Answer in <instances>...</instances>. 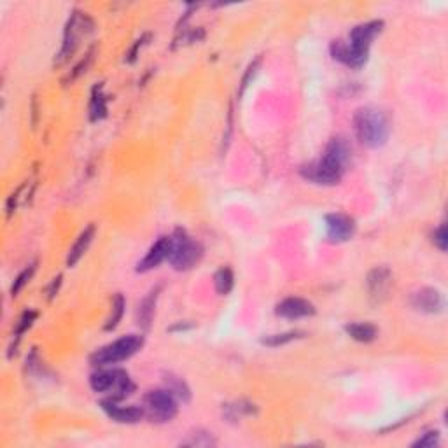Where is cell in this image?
<instances>
[{"label": "cell", "mask_w": 448, "mask_h": 448, "mask_svg": "<svg viewBox=\"0 0 448 448\" xmlns=\"http://www.w3.org/2000/svg\"><path fill=\"white\" fill-rule=\"evenodd\" d=\"M410 303H412V306H414L417 312L429 313V315L441 313L445 309L443 294L438 289H434V287H421V289H417L412 294Z\"/></svg>", "instance_id": "cell-12"}, {"label": "cell", "mask_w": 448, "mask_h": 448, "mask_svg": "<svg viewBox=\"0 0 448 448\" xmlns=\"http://www.w3.org/2000/svg\"><path fill=\"white\" fill-rule=\"evenodd\" d=\"M217 440L212 433L209 431H203V429H197L193 433L188 434V438L181 441V447H203L210 448L216 447Z\"/></svg>", "instance_id": "cell-24"}, {"label": "cell", "mask_w": 448, "mask_h": 448, "mask_svg": "<svg viewBox=\"0 0 448 448\" xmlns=\"http://www.w3.org/2000/svg\"><path fill=\"white\" fill-rule=\"evenodd\" d=\"M390 286H392V273L387 267H377L368 273L366 277V289L368 296L375 305L385 302L389 294Z\"/></svg>", "instance_id": "cell-11"}, {"label": "cell", "mask_w": 448, "mask_h": 448, "mask_svg": "<svg viewBox=\"0 0 448 448\" xmlns=\"http://www.w3.org/2000/svg\"><path fill=\"white\" fill-rule=\"evenodd\" d=\"M124 309H126V302H124L123 294L117 293L116 296L112 298V306H111V313H109L107 321L104 324V331H112V329H116L120 326L121 319L124 315Z\"/></svg>", "instance_id": "cell-22"}, {"label": "cell", "mask_w": 448, "mask_h": 448, "mask_svg": "<svg viewBox=\"0 0 448 448\" xmlns=\"http://www.w3.org/2000/svg\"><path fill=\"white\" fill-rule=\"evenodd\" d=\"M203 258V245L198 240L191 238L184 229L177 228L170 235V252H168V263L174 270L188 271L193 270Z\"/></svg>", "instance_id": "cell-4"}, {"label": "cell", "mask_w": 448, "mask_h": 448, "mask_svg": "<svg viewBox=\"0 0 448 448\" xmlns=\"http://www.w3.org/2000/svg\"><path fill=\"white\" fill-rule=\"evenodd\" d=\"M89 387L95 392L100 394H109L111 399L116 401H123L128 396L133 394L135 390V383L130 379L124 370L120 368H112V370H98L91 373L89 377Z\"/></svg>", "instance_id": "cell-5"}, {"label": "cell", "mask_w": 448, "mask_h": 448, "mask_svg": "<svg viewBox=\"0 0 448 448\" xmlns=\"http://www.w3.org/2000/svg\"><path fill=\"white\" fill-rule=\"evenodd\" d=\"M440 443H441L440 431H434V429H431V431H425V433L422 434L418 440H415L414 443H412V447L414 448H434V447H438Z\"/></svg>", "instance_id": "cell-27"}, {"label": "cell", "mask_w": 448, "mask_h": 448, "mask_svg": "<svg viewBox=\"0 0 448 448\" xmlns=\"http://www.w3.org/2000/svg\"><path fill=\"white\" fill-rule=\"evenodd\" d=\"M95 28V23L89 16L82 14L79 11H74L72 16L67 21L65 32H63V44L60 53L56 54V58H54V63L56 65H62L65 63L67 60L70 58L74 54V51L78 49L79 46V39H81L82 35H86L88 32H93Z\"/></svg>", "instance_id": "cell-8"}, {"label": "cell", "mask_w": 448, "mask_h": 448, "mask_svg": "<svg viewBox=\"0 0 448 448\" xmlns=\"http://www.w3.org/2000/svg\"><path fill=\"white\" fill-rule=\"evenodd\" d=\"M354 132L363 146L379 149L385 146L390 135V123L382 111L375 107H361L354 114Z\"/></svg>", "instance_id": "cell-3"}, {"label": "cell", "mask_w": 448, "mask_h": 448, "mask_svg": "<svg viewBox=\"0 0 448 448\" xmlns=\"http://www.w3.org/2000/svg\"><path fill=\"white\" fill-rule=\"evenodd\" d=\"M37 315H39V313L35 312V310H25V312L21 313L20 321H18V324H16V329H14L16 344H18V341L21 340V336H23L25 333L32 328V324L35 322Z\"/></svg>", "instance_id": "cell-25"}, {"label": "cell", "mask_w": 448, "mask_h": 448, "mask_svg": "<svg viewBox=\"0 0 448 448\" xmlns=\"http://www.w3.org/2000/svg\"><path fill=\"white\" fill-rule=\"evenodd\" d=\"M91 60H93V49L89 51V53L86 54V58L81 60V63H79V65L74 69L72 76H70V82H72L74 79H78L82 72H86V69H88V65H89V62H91Z\"/></svg>", "instance_id": "cell-30"}, {"label": "cell", "mask_w": 448, "mask_h": 448, "mask_svg": "<svg viewBox=\"0 0 448 448\" xmlns=\"http://www.w3.org/2000/svg\"><path fill=\"white\" fill-rule=\"evenodd\" d=\"M275 313L282 319H289V321H298V319H305V317L315 315V306L310 303L309 300L300 296H289L277 303L275 306Z\"/></svg>", "instance_id": "cell-13"}, {"label": "cell", "mask_w": 448, "mask_h": 448, "mask_svg": "<svg viewBox=\"0 0 448 448\" xmlns=\"http://www.w3.org/2000/svg\"><path fill=\"white\" fill-rule=\"evenodd\" d=\"M383 21L373 20L361 23L352 28L348 34V43L344 41H335L329 46L331 56L336 62L344 63L345 67L350 69H363L370 58V47L373 41L382 34Z\"/></svg>", "instance_id": "cell-2"}, {"label": "cell", "mask_w": 448, "mask_h": 448, "mask_svg": "<svg viewBox=\"0 0 448 448\" xmlns=\"http://www.w3.org/2000/svg\"><path fill=\"white\" fill-rule=\"evenodd\" d=\"M147 39H149V35H144L142 39L137 41L135 46L132 47V51H130V54H128V58H126V62H128V63H133V62H135V60H137V54H139V49H140V47L144 46V44H146V41H147Z\"/></svg>", "instance_id": "cell-31"}, {"label": "cell", "mask_w": 448, "mask_h": 448, "mask_svg": "<svg viewBox=\"0 0 448 448\" xmlns=\"http://www.w3.org/2000/svg\"><path fill=\"white\" fill-rule=\"evenodd\" d=\"M165 389H168L179 401L190 403L191 401V389L190 385L181 379V377L174 375V373H165Z\"/></svg>", "instance_id": "cell-20"}, {"label": "cell", "mask_w": 448, "mask_h": 448, "mask_svg": "<svg viewBox=\"0 0 448 448\" xmlns=\"http://www.w3.org/2000/svg\"><path fill=\"white\" fill-rule=\"evenodd\" d=\"M142 406L146 417L156 424L172 422L179 414V399L168 389L149 390L144 396Z\"/></svg>", "instance_id": "cell-7"}, {"label": "cell", "mask_w": 448, "mask_h": 448, "mask_svg": "<svg viewBox=\"0 0 448 448\" xmlns=\"http://www.w3.org/2000/svg\"><path fill=\"white\" fill-rule=\"evenodd\" d=\"M433 244L440 249L441 252H447L448 236H447V224H440L433 233Z\"/></svg>", "instance_id": "cell-28"}, {"label": "cell", "mask_w": 448, "mask_h": 448, "mask_svg": "<svg viewBox=\"0 0 448 448\" xmlns=\"http://www.w3.org/2000/svg\"><path fill=\"white\" fill-rule=\"evenodd\" d=\"M168 252H170V236H161V238H158V242L151 245L142 261H139L137 273H147V271L158 268L163 261L168 259Z\"/></svg>", "instance_id": "cell-14"}, {"label": "cell", "mask_w": 448, "mask_h": 448, "mask_svg": "<svg viewBox=\"0 0 448 448\" xmlns=\"http://www.w3.org/2000/svg\"><path fill=\"white\" fill-rule=\"evenodd\" d=\"M100 408L104 410L105 415H107L111 421L117 422V424H139V422L146 417L144 406H137V405L123 406L120 405V401L111 398L102 399Z\"/></svg>", "instance_id": "cell-10"}, {"label": "cell", "mask_w": 448, "mask_h": 448, "mask_svg": "<svg viewBox=\"0 0 448 448\" xmlns=\"http://www.w3.org/2000/svg\"><path fill=\"white\" fill-rule=\"evenodd\" d=\"M233 286H235V275H233L232 268L223 267L214 273V287H216L217 294L226 296L232 293Z\"/></svg>", "instance_id": "cell-23"}, {"label": "cell", "mask_w": 448, "mask_h": 448, "mask_svg": "<svg viewBox=\"0 0 448 448\" xmlns=\"http://www.w3.org/2000/svg\"><path fill=\"white\" fill-rule=\"evenodd\" d=\"M60 286H62V275H58L56 278H53V282H51L49 289H47V300H49V302H53L54 296L58 294Z\"/></svg>", "instance_id": "cell-32"}, {"label": "cell", "mask_w": 448, "mask_h": 448, "mask_svg": "<svg viewBox=\"0 0 448 448\" xmlns=\"http://www.w3.org/2000/svg\"><path fill=\"white\" fill-rule=\"evenodd\" d=\"M161 289H163L161 286L153 287V289L147 293V296L139 303V306H137V324H139L144 331H147V329L151 328L153 319H155V313H156V303H158V298H159V293H161Z\"/></svg>", "instance_id": "cell-15"}, {"label": "cell", "mask_w": 448, "mask_h": 448, "mask_svg": "<svg viewBox=\"0 0 448 448\" xmlns=\"http://www.w3.org/2000/svg\"><path fill=\"white\" fill-rule=\"evenodd\" d=\"M324 226L328 242H331V244H345V242L354 238L357 232L356 221L341 212L328 214L324 217Z\"/></svg>", "instance_id": "cell-9"}, {"label": "cell", "mask_w": 448, "mask_h": 448, "mask_svg": "<svg viewBox=\"0 0 448 448\" xmlns=\"http://www.w3.org/2000/svg\"><path fill=\"white\" fill-rule=\"evenodd\" d=\"M194 328V324L193 322H177V324H174V326H170V328H168V333H177V331H190V329H193Z\"/></svg>", "instance_id": "cell-33"}, {"label": "cell", "mask_w": 448, "mask_h": 448, "mask_svg": "<svg viewBox=\"0 0 448 448\" xmlns=\"http://www.w3.org/2000/svg\"><path fill=\"white\" fill-rule=\"evenodd\" d=\"M344 329L352 340L359 341V344H370L379 338V328L371 322H348Z\"/></svg>", "instance_id": "cell-18"}, {"label": "cell", "mask_w": 448, "mask_h": 448, "mask_svg": "<svg viewBox=\"0 0 448 448\" xmlns=\"http://www.w3.org/2000/svg\"><path fill=\"white\" fill-rule=\"evenodd\" d=\"M144 347V336L142 335H128L120 338V340L112 341V344L104 345L98 350H95L89 356V363L97 368L112 366V364L123 363V361L130 359L135 356L137 352Z\"/></svg>", "instance_id": "cell-6"}, {"label": "cell", "mask_w": 448, "mask_h": 448, "mask_svg": "<svg viewBox=\"0 0 448 448\" xmlns=\"http://www.w3.org/2000/svg\"><path fill=\"white\" fill-rule=\"evenodd\" d=\"M305 333L303 331H286V333H275V335H268L261 338V345L270 348H278L284 347L287 344H293L296 340H302L305 338Z\"/></svg>", "instance_id": "cell-21"}, {"label": "cell", "mask_w": 448, "mask_h": 448, "mask_svg": "<svg viewBox=\"0 0 448 448\" xmlns=\"http://www.w3.org/2000/svg\"><path fill=\"white\" fill-rule=\"evenodd\" d=\"M258 414V406L247 399H238L223 405V417L228 422H240L242 418Z\"/></svg>", "instance_id": "cell-17"}, {"label": "cell", "mask_w": 448, "mask_h": 448, "mask_svg": "<svg viewBox=\"0 0 448 448\" xmlns=\"http://www.w3.org/2000/svg\"><path fill=\"white\" fill-rule=\"evenodd\" d=\"M352 158V147L344 137H335L328 142L324 153L317 161L306 163L300 168L305 181L319 186L340 184Z\"/></svg>", "instance_id": "cell-1"}, {"label": "cell", "mask_w": 448, "mask_h": 448, "mask_svg": "<svg viewBox=\"0 0 448 448\" xmlns=\"http://www.w3.org/2000/svg\"><path fill=\"white\" fill-rule=\"evenodd\" d=\"M107 116V97L104 93V86L97 85L91 91V100H89V121H100Z\"/></svg>", "instance_id": "cell-19"}, {"label": "cell", "mask_w": 448, "mask_h": 448, "mask_svg": "<svg viewBox=\"0 0 448 448\" xmlns=\"http://www.w3.org/2000/svg\"><path fill=\"white\" fill-rule=\"evenodd\" d=\"M34 271H35V263L28 265V267L14 278V282H12V286H11V296L12 298L18 296V294L21 293V289H23V287L30 282V278H32V275H34Z\"/></svg>", "instance_id": "cell-26"}, {"label": "cell", "mask_w": 448, "mask_h": 448, "mask_svg": "<svg viewBox=\"0 0 448 448\" xmlns=\"http://www.w3.org/2000/svg\"><path fill=\"white\" fill-rule=\"evenodd\" d=\"M259 63H261V60H254V62L251 63V65H249V69H247V72H245V76H244V79H242V85H240V97H242V95H244V91L245 89H247V86L251 85V81L252 79H254V76L256 74H258V69H259Z\"/></svg>", "instance_id": "cell-29"}, {"label": "cell", "mask_w": 448, "mask_h": 448, "mask_svg": "<svg viewBox=\"0 0 448 448\" xmlns=\"http://www.w3.org/2000/svg\"><path fill=\"white\" fill-rule=\"evenodd\" d=\"M95 233H97V226H95V224H88V226L82 229L81 235L76 240V244L70 247L69 256H67V267L74 268L81 261V258L86 254V251H88L89 245H91L93 238H95Z\"/></svg>", "instance_id": "cell-16"}]
</instances>
